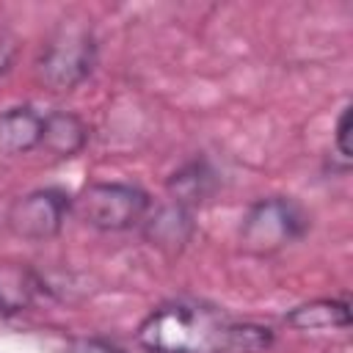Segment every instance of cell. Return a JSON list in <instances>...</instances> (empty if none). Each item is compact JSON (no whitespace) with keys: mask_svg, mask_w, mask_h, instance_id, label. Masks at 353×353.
<instances>
[{"mask_svg":"<svg viewBox=\"0 0 353 353\" xmlns=\"http://www.w3.org/2000/svg\"><path fill=\"white\" fill-rule=\"evenodd\" d=\"M146 353H259L270 345V328L234 323L221 309L193 301H171L138 325Z\"/></svg>","mask_w":353,"mask_h":353,"instance_id":"1","label":"cell"},{"mask_svg":"<svg viewBox=\"0 0 353 353\" xmlns=\"http://www.w3.org/2000/svg\"><path fill=\"white\" fill-rule=\"evenodd\" d=\"M309 218L303 210L284 196L259 199L248 207L240 226V245L248 254H273L298 237H303Z\"/></svg>","mask_w":353,"mask_h":353,"instance_id":"2","label":"cell"},{"mask_svg":"<svg viewBox=\"0 0 353 353\" xmlns=\"http://www.w3.org/2000/svg\"><path fill=\"white\" fill-rule=\"evenodd\" d=\"M72 210L94 229L121 232L138 226L149 212V196L127 182H94L72 201Z\"/></svg>","mask_w":353,"mask_h":353,"instance_id":"3","label":"cell"},{"mask_svg":"<svg viewBox=\"0 0 353 353\" xmlns=\"http://www.w3.org/2000/svg\"><path fill=\"white\" fill-rule=\"evenodd\" d=\"M97 63V44L88 28L63 25L44 47L39 58V74L52 91H72L80 85Z\"/></svg>","mask_w":353,"mask_h":353,"instance_id":"4","label":"cell"},{"mask_svg":"<svg viewBox=\"0 0 353 353\" xmlns=\"http://www.w3.org/2000/svg\"><path fill=\"white\" fill-rule=\"evenodd\" d=\"M72 199L58 188H41L17 199L8 210V226L25 240H50L61 232Z\"/></svg>","mask_w":353,"mask_h":353,"instance_id":"5","label":"cell"},{"mask_svg":"<svg viewBox=\"0 0 353 353\" xmlns=\"http://www.w3.org/2000/svg\"><path fill=\"white\" fill-rule=\"evenodd\" d=\"M44 116L33 108H8L0 113V152L3 154H25L41 146Z\"/></svg>","mask_w":353,"mask_h":353,"instance_id":"6","label":"cell"},{"mask_svg":"<svg viewBox=\"0 0 353 353\" xmlns=\"http://www.w3.org/2000/svg\"><path fill=\"white\" fill-rule=\"evenodd\" d=\"M88 141V127L83 119L66 110L44 113V132H41V146L58 157H72L77 154Z\"/></svg>","mask_w":353,"mask_h":353,"instance_id":"7","label":"cell"},{"mask_svg":"<svg viewBox=\"0 0 353 353\" xmlns=\"http://www.w3.org/2000/svg\"><path fill=\"white\" fill-rule=\"evenodd\" d=\"M287 323L301 331H320V328H347L350 325V306L345 298L339 301H312L303 306H295L287 314Z\"/></svg>","mask_w":353,"mask_h":353,"instance_id":"8","label":"cell"},{"mask_svg":"<svg viewBox=\"0 0 353 353\" xmlns=\"http://www.w3.org/2000/svg\"><path fill=\"white\" fill-rule=\"evenodd\" d=\"M41 290V281L19 265H0V314H17L28 309Z\"/></svg>","mask_w":353,"mask_h":353,"instance_id":"9","label":"cell"},{"mask_svg":"<svg viewBox=\"0 0 353 353\" xmlns=\"http://www.w3.org/2000/svg\"><path fill=\"white\" fill-rule=\"evenodd\" d=\"M212 176H215V174L207 168V163H190V165H185V168L176 171V174L171 176V182H168L171 193L176 196L174 201H176L179 207L201 201V199L212 190Z\"/></svg>","mask_w":353,"mask_h":353,"instance_id":"10","label":"cell"},{"mask_svg":"<svg viewBox=\"0 0 353 353\" xmlns=\"http://www.w3.org/2000/svg\"><path fill=\"white\" fill-rule=\"evenodd\" d=\"M146 234L157 243V245H179L188 240L190 234V215L185 212V207L174 204V207H163L146 226Z\"/></svg>","mask_w":353,"mask_h":353,"instance_id":"11","label":"cell"},{"mask_svg":"<svg viewBox=\"0 0 353 353\" xmlns=\"http://www.w3.org/2000/svg\"><path fill=\"white\" fill-rule=\"evenodd\" d=\"M350 105H345L339 110V119H336V127H334V146H336V154L342 157V163L347 165L350 163Z\"/></svg>","mask_w":353,"mask_h":353,"instance_id":"12","label":"cell"},{"mask_svg":"<svg viewBox=\"0 0 353 353\" xmlns=\"http://www.w3.org/2000/svg\"><path fill=\"white\" fill-rule=\"evenodd\" d=\"M72 353H121V350H116L113 345L99 342V339H85V342H77L72 347Z\"/></svg>","mask_w":353,"mask_h":353,"instance_id":"13","label":"cell"},{"mask_svg":"<svg viewBox=\"0 0 353 353\" xmlns=\"http://www.w3.org/2000/svg\"><path fill=\"white\" fill-rule=\"evenodd\" d=\"M11 58H14V44H11V39H6L0 33V74L11 66Z\"/></svg>","mask_w":353,"mask_h":353,"instance_id":"14","label":"cell"}]
</instances>
